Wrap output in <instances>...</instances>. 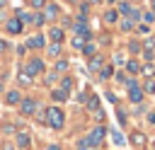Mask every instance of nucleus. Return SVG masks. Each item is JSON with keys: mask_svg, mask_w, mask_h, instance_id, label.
Returning <instances> with one entry per match:
<instances>
[{"mask_svg": "<svg viewBox=\"0 0 155 150\" xmlns=\"http://www.w3.org/2000/svg\"><path fill=\"white\" fill-rule=\"evenodd\" d=\"M46 123H48L53 131H61L63 123H65V114H63V109H61V106H48V109H46Z\"/></svg>", "mask_w": 155, "mask_h": 150, "instance_id": "nucleus-1", "label": "nucleus"}, {"mask_svg": "<svg viewBox=\"0 0 155 150\" xmlns=\"http://www.w3.org/2000/svg\"><path fill=\"white\" fill-rule=\"evenodd\" d=\"M22 68H24V70H27L31 77H34V75H41V73L46 70V65H44V60H41L39 56H31V58H29V60H27Z\"/></svg>", "mask_w": 155, "mask_h": 150, "instance_id": "nucleus-2", "label": "nucleus"}, {"mask_svg": "<svg viewBox=\"0 0 155 150\" xmlns=\"http://www.w3.org/2000/svg\"><path fill=\"white\" fill-rule=\"evenodd\" d=\"M17 106H19V114H22V116H34V114H36L39 102H36L34 97H22Z\"/></svg>", "mask_w": 155, "mask_h": 150, "instance_id": "nucleus-3", "label": "nucleus"}, {"mask_svg": "<svg viewBox=\"0 0 155 150\" xmlns=\"http://www.w3.org/2000/svg\"><path fill=\"white\" fill-rule=\"evenodd\" d=\"M104 135H107V128H104V126H97V128H92V131H90V135L85 138L87 148H97V145L104 140Z\"/></svg>", "mask_w": 155, "mask_h": 150, "instance_id": "nucleus-4", "label": "nucleus"}, {"mask_svg": "<svg viewBox=\"0 0 155 150\" xmlns=\"http://www.w3.org/2000/svg\"><path fill=\"white\" fill-rule=\"evenodd\" d=\"M5 31H7L10 36H19V34L24 31V24L12 15V17H7V19H5Z\"/></svg>", "mask_w": 155, "mask_h": 150, "instance_id": "nucleus-5", "label": "nucleus"}, {"mask_svg": "<svg viewBox=\"0 0 155 150\" xmlns=\"http://www.w3.org/2000/svg\"><path fill=\"white\" fill-rule=\"evenodd\" d=\"M29 145H31V135H29L27 131L15 133V148H19V150H29Z\"/></svg>", "mask_w": 155, "mask_h": 150, "instance_id": "nucleus-6", "label": "nucleus"}, {"mask_svg": "<svg viewBox=\"0 0 155 150\" xmlns=\"http://www.w3.org/2000/svg\"><path fill=\"white\" fill-rule=\"evenodd\" d=\"M41 12H44V17H46V22H53V19H56V17L61 15V10H58V5H56V2H46Z\"/></svg>", "mask_w": 155, "mask_h": 150, "instance_id": "nucleus-7", "label": "nucleus"}, {"mask_svg": "<svg viewBox=\"0 0 155 150\" xmlns=\"http://www.w3.org/2000/svg\"><path fill=\"white\" fill-rule=\"evenodd\" d=\"M24 46H27V48H36V51H39V48H46V39H44L41 34H34V36H29V39L24 41Z\"/></svg>", "mask_w": 155, "mask_h": 150, "instance_id": "nucleus-8", "label": "nucleus"}, {"mask_svg": "<svg viewBox=\"0 0 155 150\" xmlns=\"http://www.w3.org/2000/svg\"><path fill=\"white\" fill-rule=\"evenodd\" d=\"M48 39H51V44H63L65 31H63L61 27H48Z\"/></svg>", "mask_w": 155, "mask_h": 150, "instance_id": "nucleus-9", "label": "nucleus"}, {"mask_svg": "<svg viewBox=\"0 0 155 150\" xmlns=\"http://www.w3.org/2000/svg\"><path fill=\"white\" fill-rule=\"evenodd\" d=\"M19 99H22L19 90H7V92H5V104H7V106H17Z\"/></svg>", "mask_w": 155, "mask_h": 150, "instance_id": "nucleus-10", "label": "nucleus"}, {"mask_svg": "<svg viewBox=\"0 0 155 150\" xmlns=\"http://www.w3.org/2000/svg\"><path fill=\"white\" fill-rule=\"evenodd\" d=\"M15 17L22 22V24H31V10H15Z\"/></svg>", "mask_w": 155, "mask_h": 150, "instance_id": "nucleus-11", "label": "nucleus"}, {"mask_svg": "<svg viewBox=\"0 0 155 150\" xmlns=\"http://www.w3.org/2000/svg\"><path fill=\"white\" fill-rule=\"evenodd\" d=\"M17 82H19L22 87H27V85H31V82H34V77H31L24 68H19V73H17Z\"/></svg>", "mask_w": 155, "mask_h": 150, "instance_id": "nucleus-12", "label": "nucleus"}, {"mask_svg": "<svg viewBox=\"0 0 155 150\" xmlns=\"http://www.w3.org/2000/svg\"><path fill=\"white\" fill-rule=\"evenodd\" d=\"M102 63H104V58H102V56H92V58H90V70H92V73L102 70Z\"/></svg>", "mask_w": 155, "mask_h": 150, "instance_id": "nucleus-13", "label": "nucleus"}, {"mask_svg": "<svg viewBox=\"0 0 155 150\" xmlns=\"http://www.w3.org/2000/svg\"><path fill=\"white\" fill-rule=\"evenodd\" d=\"M31 24H34V27H44V24H46L44 12H31Z\"/></svg>", "mask_w": 155, "mask_h": 150, "instance_id": "nucleus-14", "label": "nucleus"}, {"mask_svg": "<svg viewBox=\"0 0 155 150\" xmlns=\"http://www.w3.org/2000/svg\"><path fill=\"white\" fill-rule=\"evenodd\" d=\"M131 143H133L136 148H143V145H145V135H143L140 131H136V133L131 135Z\"/></svg>", "mask_w": 155, "mask_h": 150, "instance_id": "nucleus-15", "label": "nucleus"}, {"mask_svg": "<svg viewBox=\"0 0 155 150\" xmlns=\"http://www.w3.org/2000/svg\"><path fill=\"white\" fill-rule=\"evenodd\" d=\"M46 53H48L51 58L61 56V44H48V46H46Z\"/></svg>", "mask_w": 155, "mask_h": 150, "instance_id": "nucleus-16", "label": "nucleus"}, {"mask_svg": "<svg viewBox=\"0 0 155 150\" xmlns=\"http://www.w3.org/2000/svg\"><path fill=\"white\" fill-rule=\"evenodd\" d=\"M51 97H53L56 102H65V99H68V92H63V90L58 87V90H51Z\"/></svg>", "mask_w": 155, "mask_h": 150, "instance_id": "nucleus-17", "label": "nucleus"}, {"mask_svg": "<svg viewBox=\"0 0 155 150\" xmlns=\"http://www.w3.org/2000/svg\"><path fill=\"white\" fill-rule=\"evenodd\" d=\"M53 70H56V73H65V70H68V60H65V58H58Z\"/></svg>", "mask_w": 155, "mask_h": 150, "instance_id": "nucleus-18", "label": "nucleus"}, {"mask_svg": "<svg viewBox=\"0 0 155 150\" xmlns=\"http://www.w3.org/2000/svg\"><path fill=\"white\" fill-rule=\"evenodd\" d=\"M61 90L63 92H70L73 90V77H61Z\"/></svg>", "mask_w": 155, "mask_h": 150, "instance_id": "nucleus-19", "label": "nucleus"}, {"mask_svg": "<svg viewBox=\"0 0 155 150\" xmlns=\"http://www.w3.org/2000/svg\"><path fill=\"white\" fill-rule=\"evenodd\" d=\"M116 17H119V15H116V10H107V12H104V22H109V24H114V22H116Z\"/></svg>", "mask_w": 155, "mask_h": 150, "instance_id": "nucleus-20", "label": "nucleus"}, {"mask_svg": "<svg viewBox=\"0 0 155 150\" xmlns=\"http://www.w3.org/2000/svg\"><path fill=\"white\" fill-rule=\"evenodd\" d=\"M56 80H58V73H56V70H51V73L44 75V82H46V85H53Z\"/></svg>", "mask_w": 155, "mask_h": 150, "instance_id": "nucleus-21", "label": "nucleus"}, {"mask_svg": "<svg viewBox=\"0 0 155 150\" xmlns=\"http://www.w3.org/2000/svg\"><path fill=\"white\" fill-rule=\"evenodd\" d=\"M2 133L15 135V133H17V126H15V123H10V121H7V123H2Z\"/></svg>", "mask_w": 155, "mask_h": 150, "instance_id": "nucleus-22", "label": "nucleus"}, {"mask_svg": "<svg viewBox=\"0 0 155 150\" xmlns=\"http://www.w3.org/2000/svg\"><path fill=\"white\" fill-rule=\"evenodd\" d=\"M46 2H48V0H29V7L39 12V10H44V5H46Z\"/></svg>", "mask_w": 155, "mask_h": 150, "instance_id": "nucleus-23", "label": "nucleus"}, {"mask_svg": "<svg viewBox=\"0 0 155 150\" xmlns=\"http://www.w3.org/2000/svg\"><path fill=\"white\" fill-rule=\"evenodd\" d=\"M87 109H90V111H97V109H99V99H97V97H90V99H87Z\"/></svg>", "mask_w": 155, "mask_h": 150, "instance_id": "nucleus-24", "label": "nucleus"}, {"mask_svg": "<svg viewBox=\"0 0 155 150\" xmlns=\"http://www.w3.org/2000/svg\"><path fill=\"white\" fill-rule=\"evenodd\" d=\"M85 41H87V39H85V36H78V34H75V39H73V46H75V48H80V51H82V46H85Z\"/></svg>", "mask_w": 155, "mask_h": 150, "instance_id": "nucleus-25", "label": "nucleus"}, {"mask_svg": "<svg viewBox=\"0 0 155 150\" xmlns=\"http://www.w3.org/2000/svg\"><path fill=\"white\" fill-rule=\"evenodd\" d=\"M82 53H85V56H94V44L85 41V46H82Z\"/></svg>", "mask_w": 155, "mask_h": 150, "instance_id": "nucleus-26", "label": "nucleus"}, {"mask_svg": "<svg viewBox=\"0 0 155 150\" xmlns=\"http://www.w3.org/2000/svg\"><path fill=\"white\" fill-rule=\"evenodd\" d=\"M131 10H133V7H131L128 2H119V12H121V15H131Z\"/></svg>", "mask_w": 155, "mask_h": 150, "instance_id": "nucleus-27", "label": "nucleus"}, {"mask_svg": "<svg viewBox=\"0 0 155 150\" xmlns=\"http://www.w3.org/2000/svg\"><path fill=\"white\" fill-rule=\"evenodd\" d=\"M126 70H128V73H138V70H140V65H138L136 60H128V63H126Z\"/></svg>", "mask_w": 155, "mask_h": 150, "instance_id": "nucleus-28", "label": "nucleus"}, {"mask_svg": "<svg viewBox=\"0 0 155 150\" xmlns=\"http://www.w3.org/2000/svg\"><path fill=\"white\" fill-rule=\"evenodd\" d=\"M10 48H12V46H10V41H7V39H2V36H0V53H7V51H10Z\"/></svg>", "mask_w": 155, "mask_h": 150, "instance_id": "nucleus-29", "label": "nucleus"}, {"mask_svg": "<svg viewBox=\"0 0 155 150\" xmlns=\"http://www.w3.org/2000/svg\"><path fill=\"white\" fill-rule=\"evenodd\" d=\"M121 29H124V31H131V29H133V19H124V22H121Z\"/></svg>", "mask_w": 155, "mask_h": 150, "instance_id": "nucleus-30", "label": "nucleus"}, {"mask_svg": "<svg viewBox=\"0 0 155 150\" xmlns=\"http://www.w3.org/2000/svg\"><path fill=\"white\" fill-rule=\"evenodd\" d=\"M99 77H102V80H109V77H111V68H102V70H99Z\"/></svg>", "mask_w": 155, "mask_h": 150, "instance_id": "nucleus-31", "label": "nucleus"}, {"mask_svg": "<svg viewBox=\"0 0 155 150\" xmlns=\"http://www.w3.org/2000/svg\"><path fill=\"white\" fill-rule=\"evenodd\" d=\"M111 140H114L116 145H124V135H121V133H116V131L111 133Z\"/></svg>", "mask_w": 155, "mask_h": 150, "instance_id": "nucleus-32", "label": "nucleus"}, {"mask_svg": "<svg viewBox=\"0 0 155 150\" xmlns=\"http://www.w3.org/2000/svg\"><path fill=\"white\" fill-rule=\"evenodd\" d=\"M143 90H145V92H150V94H153V92H155V82H153V80H148V82H145V85H143Z\"/></svg>", "mask_w": 155, "mask_h": 150, "instance_id": "nucleus-33", "label": "nucleus"}, {"mask_svg": "<svg viewBox=\"0 0 155 150\" xmlns=\"http://www.w3.org/2000/svg\"><path fill=\"white\" fill-rule=\"evenodd\" d=\"M128 48H131V51H133V53H138V51H140V44H138V41H133V44H131V46H128Z\"/></svg>", "mask_w": 155, "mask_h": 150, "instance_id": "nucleus-34", "label": "nucleus"}, {"mask_svg": "<svg viewBox=\"0 0 155 150\" xmlns=\"http://www.w3.org/2000/svg\"><path fill=\"white\" fill-rule=\"evenodd\" d=\"M0 150H15V143H2V148Z\"/></svg>", "mask_w": 155, "mask_h": 150, "instance_id": "nucleus-35", "label": "nucleus"}, {"mask_svg": "<svg viewBox=\"0 0 155 150\" xmlns=\"http://www.w3.org/2000/svg\"><path fill=\"white\" fill-rule=\"evenodd\" d=\"M27 53V46H17V56H24Z\"/></svg>", "mask_w": 155, "mask_h": 150, "instance_id": "nucleus-36", "label": "nucleus"}, {"mask_svg": "<svg viewBox=\"0 0 155 150\" xmlns=\"http://www.w3.org/2000/svg\"><path fill=\"white\" fill-rule=\"evenodd\" d=\"M5 19H7V12H5V10H0V22H5Z\"/></svg>", "mask_w": 155, "mask_h": 150, "instance_id": "nucleus-37", "label": "nucleus"}, {"mask_svg": "<svg viewBox=\"0 0 155 150\" xmlns=\"http://www.w3.org/2000/svg\"><path fill=\"white\" fill-rule=\"evenodd\" d=\"M46 150H61V148H58V145H48Z\"/></svg>", "mask_w": 155, "mask_h": 150, "instance_id": "nucleus-38", "label": "nucleus"}, {"mask_svg": "<svg viewBox=\"0 0 155 150\" xmlns=\"http://www.w3.org/2000/svg\"><path fill=\"white\" fill-rule=\"evenodd\" d=\"M5 5H7V0H0V10H5Z\"/></svg>", "mask_w": 155, "mask_h": 150, "instance_id": "nucleus-39", "label": "nucleus"}, {"mask_svg": "<svg viewBox=\"0 0 155 150\" xmlns=\"http://www.w3.org/2000/svg\"><path fill=\"white\" fill-rule=\"evenodd\" d=\"M92 2H99V0H92Z\"/></svg>", "mask_w": 155, "mask_h": 150, "instance_id": "nucleus-40", "label": "nucleus"}, {"mask_svg": "<svg viewBox=\"0 0 155 150\" xmlns=\"http://www.w3.org/2000/svg\"><path fill=\"white\" fill-rule=\"evenodd\" d=\"M107 2H114V0H107Z\"/></svg>", "mask_w": 155, "mask_h": 150, "instance_id": "nucleus-41", "label": "nucleus"}, {"mask_svg": "<svg viewBox=\"0 0 155 150\" xmlns=\"http://www.w3.org/2000/svg\"><path fill=\"white\" fill-rule=\"evenodd\" d=\"M70 2H78V0H70Z\"/></svg>", "mask_w": 155, "mask_h": 150, "instance_id": "nucleus-42", "label": "nucleus"}]
</instances>
